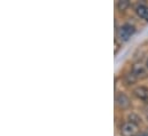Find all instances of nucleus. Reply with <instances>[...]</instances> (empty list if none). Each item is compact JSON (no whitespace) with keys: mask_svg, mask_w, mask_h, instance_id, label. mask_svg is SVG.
Listing matches in <instances>:
<instances>
[{"mask_svg":"<svg viewBox=\"0 0 148 136\" xmlns=\"http://www.w3.org/2000/svg\"><path fill=\"white\" fill-rule=\"evenodd\" d=\"M138 133V125L126 121L121 127V134L122 136H136Z\"/></svg>","mask_w":148,"mask_h":136,"instance_id":"f257e3e1","label":"nucleus"},{"mask_svg":"<svg viewBox=\"0 0 148 136\" xmlns=\"http://www.w3.org/2000/svg\"><path fill=\"white\" fill-rule=\"evenodd\" d=\"M136 32V28L133 27V25H131V24H125V25H123L121 29H119V31H118V37L121 38V40H123V41H127L130 38H131V35Z\"/></svg>","mask_w":148,"mask_h":136,"instance_id":"f03ea898","label":"nucleus"},{"mask_svg":"<svg viewBox=\"0 0 148 136\" xmlns=\"http://www.w3.org/2000/svg\"><path fill=\"white\" fill-rule=\"evenodd\" d=\"M116 103H117V105H118L121 109H127V107H130V105H131L130 99H129L125 94H122V93L116 96Z\"/></svg>","mask_w":148,"mask_h":136,"instance_id":"7ed1b4c3","label":"nucleus"},{"mask_svg":"<svg viewBox=\"0 0 148 136\" xmlns=\"http://www.w3.org/2000/svg\"><path fill=\"white\" fill-rule=\"evenodd\" d=\"M133 93H134V95H136L139 100H144V101L148 100V88L147 87H144V86L137 87V88L133 90Z\"/></svg>","mask_w":148,"mask_h":136,"instance_id":"20e7f679","label":"nucleus"},{"mask_svg":"<svg viewBox=\"0 0 148 136\" xmlns=\"http://www.w3.org/2000/svg\"><path fill=\"white\" fill-rule=\"evenodd\" d=\"M132 73H133L137 78H139V77H144V75L146 74V69L144 68V65L137 63V64H134L133 68H132Z\"/></svg>","mask_w":148,"mask_h":136,"instance_id":"39448f33","label":"nucleus"},{"mask_svg":"<svg viewBox=\"0 0 148 136\" xmlns=\"http://www.w3.org/2000/svg\"><path fill=\"white\" fill-rule=\"evenodd\" d=\"M129 6H130L129 0H122V1H118L117 3V8L119 12H125L129 8Z\"/></svg>","mask_w":148,"mask_h":136,"instance_id":"423d86ee","label":"nucleus"},{"mask_svg":"<svg viewBox=\"0 0 148 136\" xmlns=\"http://www.w3.org/2000/svg\"><path fill=\"white\" fill-rule=\"evenodd\" d=\"M146 9H147V7H146L145 5H139V6H137V8H136V13H137V15H138L139 17L144 18L145 13H146Z\"/></svg>","mask_w":148,"mask_h":136,"instance_id":"0eeeda50","label":"nucleus"},{"mask_svg":"<svg viewBox=\"0 0 148 136\" xmlns=\"http://www.w3.org/2000/svg\"><path fill=\"white\" fill-rule=\"evenodd\" d=\"M136 80H137V77H136L133 73H130V74L126 75V84H127V85H132V84H134Z\"/></svg>","mask_w":148,"mask_h":136,"instance_id":"6e6552de","label":"nucleus"},{"mask_svg":"<svg viewBox=\"0 0 148 136\" xmlns=\"http://www.w3.org/2000/svg\"><path fill=\"white\" fill-rule=\"evenodd\" d=\"M139 117L137 116V114H134V113H131V114H129V121L130 122H133V124H136V125H138L139 124Z\"/></svg>","mask_w":148,"mask_h":136,"instance_id":"1a4fd4ad","label":"nucleus"},{"mask_svg":"<svg viewBox=\"0 0 148 136\" xmlns=\"http://www.w3.org/2000/svg\"><path fill=\"white\" fill-rule=\"evenodd\" d=\"M118 49H119V45H118V42H117V41H115V54H117Z\"/></svg>","mask_w":148,"mask_h":136,"instance_id":"9d476101","label":"nucleus"},{"mask_svg":"<svg viewBox=\"0 0 148 136\" xmlns=\"http://www.w3.org/2000/svg\"><path fill=\"white\" fill-rule=\"evenodd\" d=\"M144 18H145L146 21H148V7H147V9H146V13H145V16H144Z\"/></svg>","mask_w":148,"mask_h":136,"instance_id":"9b49d317","label":"nucleus"},{"mask_svg":"<svg viewBox=\"0 0 148 136\" xmlns=\"http://www.w3.org/2000/svg\"><path fill=\"white\" fill-rule=\"evenodd\" d=\"M138 136H148V133H141V134H139Z\"/></svg>","mask_w":148,"mask_h":136,"instance_id":"f8f14e48","label":"nucleus"},{"mask_svg":"<svg viewBox=\"0 0 148 136\" xmlns=\"http://www.w3.org/2000/svg\"><path fill=\"white\" fill-rule=\"evenodd\" d=\"M146 117H147V119H148V112H146Z\"/></svg>","mask_w":148,"mask_h":136,"instance_id":"ddd939ff","label":"nucleus"},{"mask_svg":"<svg viewBox=\"0 0 148 136\" xmlns=\"http://www.w3.org/2000/svg\"><path fill=\"white\" fill-rule=\"evenodd\" d=\"M147 68H148V61H147Z\"/></svg>","mask_w":148,"mask_h":136,"instance_id":"4468645a","label":"nucleus"}]
</instances>
